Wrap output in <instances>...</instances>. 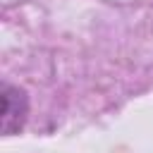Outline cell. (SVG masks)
<instances>
[{"mask_svg": "<svg viewBox=\"0 0 153 153\" xmlns=\"http://www.w3.org/2000/svg\"><path fill=\"white\" fill-rule=\"evenodd\" d=\"M26 93L17 86L2 84V134H14L22 129L24 120H26Z\"/></svg>", "mask_w": 153, "mask_h": 153, "instance_id": "1", "label": "cell"}]
</instances>
